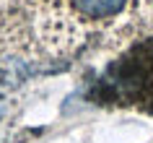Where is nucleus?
<instances>
[{"mask_svg":"<svg viewBox=\"0 0 153 143\" xmlns=\"http://www.w3.org/2000/svg\"><path fill=\"white\" fill-rule=\"evenodd\" d=\"M3 112H5V107H3V102H0V117H3Z\"/></svg>","mask_w":153,"mask_h":143,"instance_id":"nucleus-2","label":"nucleus"},{"mask_svg":"<svg viewBox=\"0 0 153 143\" xmlns=\"http://www.w3.org/2000/svg\"><path fill=\"white\" fill-rule=\"evenodd\" d=\"M127 0H73V5L88 18H109L125 8Z\"/></svg>","mask_w":153,"mask_h":143,"instance_id":"nucleus-1","label":"nucleus"}]
</instances>
